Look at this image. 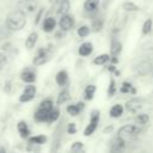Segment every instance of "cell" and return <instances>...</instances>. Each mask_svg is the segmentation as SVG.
<instances>
[{"label":"cell","instance_id":"20","mask_svg":"<svg viewBox=\"0 0 153 153\" xmlns=\"http://www.w3.org/2000/svg\"><path fill=\"white\" fill-rule=\"evenodd\" d=\"M124 140H122L121 137H116L115 140H112V142H111V151H114V152H117V151H120V149H122L123 147H124Z\"/></svg>","mask_w":153,"mask_h":153},{"label":"cell","instance_id":"24","mask_svg":"<svg viewBox=\"0 0 153 153\" xmlns=\"http://www.w3.org/2000/svg\"><path fill=\"white\" fill-rule=\"evenodd\" d=\"M68 99H69V92H68V90H62V91L59 93L57 104L61 105V104H63L65 102H67Z\"/></svg>","mask_w":153,"mask_h":153},{"label":"cell","instance_id":"6","mask_svg":"<svg viewBox=\"0 0 153 153\" xmlns=\"http://www.w3.org/2000/svg\"><path fill=\"white\" fill-rule=\"evenodd\" d=\"M35 94H36V87H35L33 85H29V86H26V87L24 88V91L22 92V94H20V97H19V100H20L22 103L30 102V100L33 99Z\"/></svg>","mask_w":153,"mask_h":153},{"label":"cell","instance_id":"2","mask_svg":"<svg viewBox=\"0 0 153 153\" xmlns=\"http://www.w3.org/2000/svg\"><path fill=\"white\" fill-rule=\"evenodd\" d=\"M141 133V128L139 126H134V124H127L123 126L118 129V137H121L124 141H130L136 139Z\"/></svg>","mask_w":153,"mask_h":153},{"label":"cell","instance_id":"9","mask_svg":"<svg viewBox=\"0 0 153 153\" xmlns=\"http://www.w3.org/2000/svg\"><path fill=\"white\" fill-rule=\"evenodd\" d=\"M82 109H84V103L79 102V103H76V104L68 105L66 110H67V112H68L71 116H76V115H79V112H80Z\"/></svg>","mask_w":153,"mask_h":153},{"label":"cell","instance_id":"8","mask_svg":"<svg viewBox=\"0 0 153 153\" xmlns=\"http://www.w3.org/2000/svg\"><path fill=\"white\" fill-rule=\"evenodd\" d=\"M48 59H49L48 51L45 49H39L38 53H37V55H36V57H33V65L41 66V65L45 63L48 61Z\"/></svg>","mask_w":153,"mask_h":153},{"label":"cell","instance_id":"10","mask_svg":"<svg viewBox=\"0 0 153 153\" xmlns=\"http://www.w3.org/2000/svg\"><path fill=\"white\" fill-rule=\"evenodd\" d=\"M55 25H56L55 18H54V17H48V18H45L44 22H43V30H44L45 32H50V31L54 30Z\"/></svg>","mask_w":153,"mask_h":153},{"label":"cell","instance_id":"18","mask_svg":"<svg viewBox=\"0 0 153 153\" xmlns=\"http://www.w3.org/2000/svg\"><path fill=\"white\" fill-rule=\"evenodd\" d=\"M67 80H68V74H67L66 71H60L56 74V82H57V85L63 86V85L67 84Z\"/></svg>","mask_w":153,"mask_h":153},{"label":"cell","instance_id":"1","mask_svg":"<svg viewBox=\"0 0 153 153\" xmlns=\"http://www.w3.org/2000/svg\"><path fill=\"white\" fill-rule=\"evenodd\" d=\"M25 14L26 13H24L19 8L16 10V11L10 12L6 17V20H5L6 27L8 30H14V31H18V30L23 29L26 24V16Z\"/></svg>","mask_w":153,"mask_h":153},{"label":"cell","instance_id":"26","mask_svg":"<svg viewBox=\"0 0 153 153\" xmlns=\"http://www.w3.org/2000/svg\"><path fill=\"white\" fill-rule=\"evenodd\" d=\"M121 92L122 93H135V88L131 86L130 82L128 81H124L121 86Z\"/></svg>","mask_w":153,"mask_h":153},{"label":"cell","instance_id":"5","mask_svg":"<svg viewBox=\"0 0 153 153\" xmlns=\"http://www.w3.org/2000/svg\"><path fill=\"white\" fill-rule=\"evenodd\" d=\"M142 105H143V100L141 98H133L126 103V109L131 114H136L142 108Z\"/></svg>","mask_w":153,"mask_h":153},{"label":"cell","instance_id":"38","mask_svg":"<svg viewBox=\"0 0 153 153\" xmlns=\"http://www.w3.org/2000/svg\"><path fill=\"white\" fill-rule=\"evenodd\" d=\"M5 63H6V55L2 54V53H0V68H1Z\"/></svg>","mask_w":153,"mask_h":153},{"label":"cell","instance_id":"22","mask_svg":"<svg viewBox=\"0 0 153 153\" xmlns=\"http://www.w3.org/2000/svg\"><path fill=\"white\" fill-rule=\"evenodd\" d=\"M47 141V136L44 135H36L29 139V143L31 145H43Z\"/></svg>","mask_w":153,"mask_h":153},{"label":"cell","instance_id":"21","mask_svg":"<svg viewBox=\"0 0 153 153\" xmlns=\"http://www.w3.org/2000/svg\"><path fill=\"white\" fill-rule=\"evenodd\" d=\"M123 114V106L122 105H120V104H116V105H114L111 109H110V116L111 117H120L121 115Z\"/></svg>","mask_w":153,"mask_h":153},{"label":"cell","instance_id":"7","mask_svg":"<svg viewBox=\"0 0 153 153\" xmlns=\"http://www.w3.org/2000/svg\"><path fill=\"white\" fill-rule=\"evenodd\" d=\"M73 25H74V18L72 16H69L67 13L61 16V19L59 22V26L61 30H63V31L71 30L73 27Z\"/></svg>","mask_w":153,"mask_h":153},{"label":"cell","instance_id":"33","mask_svg":"<svg viewBox=\"0 0 153 153\" xmlns=\"http://www.w3.org/2000/svg\"><path fill=\"white\" fill-rule=\"evenodd\" d=\"M88 33H90V27L86 26V25H82V26H80L78 29V35L80 37H86Z\"/></svg>","mask_w":153,"mask_h":153},{"label":"cell","instance_id":"29","mask_svg":"<svg viewBox=\"0 0 153 153\" xmlns=\"http://www.w3.org/2000/svg\"><path fill=\"white\" fill-rule=\"evenodd\" d=\"M59 116H60V111H59V109L53 108V110L49 112V116H48V121H47V122L53 123V122H55V121L59 118Z\"/></svg>","mask_w":153,"mask_h":153},{"label":"cell","instance_id":"13","mask_svg":"<svg viewBox=\"0 0 153 153\" xmlns=\"http://www.w3.org/2000/svg\"><path fill=\"white\" fill-rule=\"evenodd\" d=\"M17 129H18V131H19V134H20L22 137H27L29 134H30V129H29L26 122H24V121H20V122L18 123Z\"/></svg>","mask_w":153,"mask_h":153},{"label":"cell","instance_id":"27","mask_svg":"<svg viewBox=\"0 0 153 153\" xmlns=\"http://www.w3.org/2000/svg\"><path fill=\"white\" fill-rule=\"evenodd\" d=\"M148 121H149V117L146 114H140V115H137L135 117V122L137 124H140V126H145L146 123H148Z\"/></svg>","mask_w":153,"mask_h":153},{"label":"cell","instance_id":"12","mask_svg":"<svg viewBox=\"0 0 153 153\" xmlns=\"http://www.w3.org/2000/svg\"><path fill=\"white\" fill-rule=\"evenodd\" d=\"M92 50H93V45H92V43H90V42H85V43H82V44L79 47V54L82 55V56L90 55V54L92 53Z\"/></svg>","mask_w":153,"mask_h":153},{"label":"cell","instance_id":"16","mask_svg":"<svg viewBox=\"0 0 153 153\" xmlns=\"http://www.w3.org/2000/svg\"><path fill=\"white\" fill-rule=\"evenodd\" d=\"M37 38H38V35H37L36 32H31V33L27 36L26 41H25V47H26L27 49H32V48L35 47L36 42H37Z\"/></svg>","mask_w":153,"mask_h":153},{"label":"cell","instance_id":"35","mask_svg":"<svg viewBox=\"0 0 153 153\" xmlns=\"http://www.w3.org/2000/svg\"><path fill=\"white\" fill-rule=\"evenodd\" d=\"M115 91H116V86H115V80H114V79H111V80H110V84H109V88H108V94H109V96L111 97V96H114Z\"/></svg>","mask_w":153,"mask_h":153},{"label":"cell","instance_id":"23","mask_svg":"<svg viewBox=\"0 0 153 153\" xmlns=\"http://www.w3.org/2000/svg\"><path fill=\"white\" fill-rule=\"evenodd\" d=\"M122 50V45L120 42H116L114 41L111 43V48H110V51H111V56H117Z\"/></svg>","mask_w":153,"mask_h":153},{"label":"cell","instance_id":"30","mask_svg":"<svg viewBox=\"0 0 153 153\" xmlns=\"http://www.w3.org/2000/svg\"><path fill=\"white\" fill-rule=\"evenodd\" d=\"M38 108H41V109H43V110L50 112V111L53 110V102H51L50 99H44L43 102H41V104H39Z\"/></svg>","mask_w":153,"mask_h":153},{"label":"cell","instance_id":"32","mask_svg":"<svg viewBox=\"0 0 153 153\" xmlns=\"http://www.w3.org/2000/svg\"><path fill=\"white\" fill-rule=\"evenodd\" d=\"M102 26H103V20L100 18H97V19H94L92 22V29H93V31H99L102 29Z\"/></svg>","mask_w":153,"mask_h":153},{"label":"cell","instance_id":"14","mask_svg":"<svg viewBox=\"0 0 153 153\" xmlns=\"http://www.w3.org/2000/svg\"><path fill=\"white\" fill-rule=\"evenodd\" d=\"M152 68H153V63L145 61V62H141V63L137 66V72H139L140 74L145 75V74H147Z\"/></svg>","mask_w":153,"mask_h":153},{"label":"cell","instance_id":"15","mask_svg":"<svg viewBox=\"0 0 153 153\" xmlns=\"http://www.w3.org/2000/svg\"><path fill=\"white\" fill-rule=\"evenodd\" d=\"M59 7H57V13L59 14H66L69 10V0H59L57 1Z\"/></svg>","mask_w":153,"mask_h":153},{"label":"cell","instance_id":"4","mask_svg":"<svg viewBox=\"0 0 153 153\" xmlns=\"http://www.w3.org/2000/svg\"><path fill=\"white\" fill-rule=\"evenodd\" d=\"M18 8L24 13H32L37 8V0H19Z\"/></svg>","mask_w":153,"mask_h":153},{"label":"cell","instance_id":"25","mask_svg":"<svg viewBox=\"0 0 153 153\" xmlns=\"http://www.w3.org/2000/svg\"><path fill=\"white\" fill-rule=\"evenodd\" d=\"M109 60H110V56H109L108 54H102V55H98V56L93 60V63H94V65H104V63H106Z\"/></svg>","mask_w":153,"mask_h":153},{"label":"cell","instance_id":"28","mask_svg":"<svg viewBox=\"0 0 153 153\" xmlns=\"http://www.w3.org/2000/svg\"><path fill=\"white\" fill-rule=\"evenodd\" d=\"M94 92H96V86L94 85H87L86 88H85V98L86 99H92Z\"/></svg>","mask_w":153,"mask_h":153},{"label":"cell","instance_id":"17","mask_svg":"<svg viewBox=\"0 0 153 153\" xmlns=\"http://www.w3.org/2000/svg\"><path fill=\"white\" fill-rule=\"evenodd\" d=\"M35 79H36V75H35V73L32 72V71H30V69H26V71H24L23 73H22V80L23 81H25V82H33L35 81Z\"/></svg>","mask_w":153,"mask_h":153},{"label":"cell","instance_id":"37","mask_svg":"<svg viewBox=\"0 0 153 153\" xmlns=\"http://www.w3.org/2000/svg\"><path fill=\"white\" fill-rule=\"evenodd\" d=\"M67 131H68L69 134H74V133L76 131L75 124H74V123H69V124H68V128H67Z\"/></svg>","mask_w":153,"mask_h":153},{"label":"cell","instance_id":"19","mask_svg":"<svg viewBox=\"0 0 153 153\" xmlns=\"http://www.w3.org/2000/svg\"><path fill=\"white\" fill-rule=\"evenodd\" d=\"M99 6V1L98 0H86L85 4H84V8L87 11V12H92V11H96Z\"/></svg>","mask_w":153,"mask_h":153},{"label":"cell","instance_id":"11","mask_svg":"<svg viewBox=\"0 0 153 153\" xmlns=\"http://www.w3.org/2000/svg\"><path fill=\"white\" fill-rule=\"evenodd\" d=\"M33 116H35V120L37 122H47L48 121V116H49V111H45V110L38 108Z\"/></svg>","mask_w":153,"mask_h":153},{"label":"cell","instance_id":"36","mask_svg":"<svg viewBox=\"0 0 153 153\" xmlns=\"http://www.w3.org/2000/svg\"><path fill=\"white\" fill-rule=\"evenodd\" d=\"M71 149L73 152H80L82 149V143L81 142H74V145H72Z\"/></svg>","mask_w":153,"mask_h":153},{"label":"cell","instance_id":"31","mask_svg":"<svg viewBox=\"0 0 153 153\" xmlns=\"http://www.w3.org/2000/svg\"><path fill=\"white\" fill-rule=\"evenodd\" d=\"M152 25H153L152 19H147V20L143 23V25H142V33H143V35L149 33L151 30H152Z\"/></svg>","mask_w":153,"mask_h":153},{"label":"cell","instance_id":"34","mask_svg":"<svg viewBox=\"0 0 153 153\" xmlns=\"http://www.w3.org/2000/svg\"><path fill=\"white\" fill-rule=\"evenodd\" d=\"M123 10H126V11H137L139 7L133 2H124L123 4Z\"/></svg>","mask_w":153,"mask_h":153},{"label":"cell","instance_id":"3","mask_svg":"<svg viewBox=\"0 0 153 153\" xmlns=\"http://www.w3.org/2000/svg\"><path fill=\"white\" fill-rule=\"evenodd\" d=\"M98 122H99V112L98 111H93L92 115H91V118H90V123L87 124V127L84 130V135L85 136H90L91 134H93L96 128H97V126H98Z\"/></svg>","mask_w":153,"mask_h":153}]
</instances>
